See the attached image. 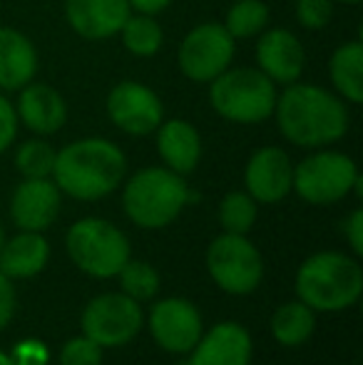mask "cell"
<instances>
[{
	"instance_id": "cell-1",
	"label": "cell",
	"mask_w": 363,
	"mask_h": 365,
	"mask_svg": "<svg viewBox=\"0 0 363 365\" xmlns=\"http://www.w3.org/2000/svg\"><path fill=\"white\" fill-rule=\"evenodd\" d=\"M276 120L281 135L299 147H324L341 140L349 130V112L331 92L314 85L291 82L276 97Z\"/></svg>"
},
{
	"instance_id": "cell-2",
	"label": "cell",
	"mask_w": 363,
	"mask_h": 365,
	"mask_svg": "<svg viewBox=\"0 0 363 365\" xmlns=\"http://www.w3.org/2000/svg\"><path fill=\"white\" fill-rule=\"evenodd\" d=\"M127 159L122 149L107 140H80L55 154L53 177L60 192L80 202L107 197L122 184Z\"/></svg>"
},
{
	"instance_id": "cell-3",
	"label": "cell",
	"mask_w": 363,
	"mask_h": 365,
	"mask_svg": "<svg viewBox=\"0 0 363 365\" xmlns=\"http://www.w3.org/2000/svg\"><path fill=\"white\" fill-rule=\"evenodd\" d=\"M363 291L359 261L339 251H321L301 264L296 293L311 311H344L354 306Z\"/></svg>"
},
{
	"instance_id": "cell-4",
	"label": "cell",
	"mask_w": 363,
	"mask_h": 365,
	"mask_svg": "<svg viewBox=\"0 0 363 365\" xmlns=\"http://www.w3.org/2000/svg\"><path fill=\"white\" fill-rule=\"evenodd\" d=\"M189 199V189L182 174L165 167H150L137 172L125 187L127 217L142 229H162L172 224Z\"/></svg>"
},
{
	"instance_id": "cell-5",
	"label": "cell",
	"mask_w": 363,
	"mask_h": 365,
	"mask_svg": "<svg viewBox=\"0 0 363 365\" xmlns=\"http://www.w3.org/2000/svg\"><path fill=\"white\" fill-rule=\"evenodd\" d=\"M212 105L224 120L239 125H257L274 112L276 90L262 70H224L212 80Z\"/></svg>"
},
{
	"instance_id": "cell-6",
	"label": "cell",
	"mask_w": 363,
	"mask_h": 365,
	"mask_svg": "<svg viewBox=\"0 0 363 365\" xmlns=\"http://www.w3.org/2000/svg\"><path fill=\"white\" fill-rule=\"evenodd\" d=\"M68 254L80 271L95 279H112L130 261V241L105 219H80L68 231Z\"/></svg>"
},
{
	"instance_id": "cell-7",
	"label": "cell",
	"mask_w": 363,
	"mask_h": 365,
	"mask_svg": "<svg viewBox=\"0 0 363 365\" xmlns=\"http://www.w3.org/2000/svg\"><path fill=\"white\" fill-rule=\"evenodd\" d=\"M207 269L214 284L232 296L257 291L264 279V261L257 246L239 234H222L207 251Z\"/></svg>"
},
{
	"instance_id": "cell-8",
	"label": "cell",
	"mask_w": 363,
	"mask_h": 365,
	"mask_svg": "<svg viewBox=\"0 0 363 365\" xmlns=\"http://www.w3.org/2000/svg\"><path fill=\"white\" fill-rule=\"evenodd\" d=\"M361 182L356 162L339 152H319L294 169L291 187L309 204H334Z\"/></svg>"
},
{
	"instance_id": "cell-9",
	"label": "cell",
	"mask_w": 363,
	"mask_h": 365,
	"mask_svg": "<svg viewBox=\"0 0 363 365\" xmlns=\"http://www.w3.org/2000/svg\"><path fill=\"white\" fill-rule=\"evenodd\" d=\"M142 328L140 301L125 293H102L83 311V333L100 348L130 343Z\"/></svg>"
},
{
	"instance_id": "cell-10",
	"label": "cell",
	"mask_w": 363,
	"mask_h": 365,
	"mask_svg": "<svg viewBox=\"0 0 363 365\" xmlns=\"http://www.w3.org/2000/svg\"><path fill=\"white\" fill-rule=\"evenodd\" d=\"M234 38L219 23L197 25L180 45V68L194 82H212L229 68Z\"/></svg>"
},
{
	"instance_id": "cell-11",
	"label": "cell",
	"mask_w": 363,
	"mask_h": 365,
	"mask_svg": "<svg viewBox=\"0 0 363 365\" xmlns=\"http://www.w3.org/2000/svg\"><path fill=\"white\" fill-rule=\"evenodd\" d=\"M150 331L165 351L189 353L202 338V316L184 298H165L150 311Z\"/></svg>"
},
{
	"instance_id": "cell-12",
	"label": "cell",
	"mask_w": 363,
	"mask_h": 365,
	"mask_svg": "<svg viewBox=\"0 0 363 365\" xmlns=\"http://www.w3.org/2000/svg\"><path fill=\"white\" fill-rule=\"evenodd\" d=\"M107 115L130 135H150L162 125V102L140 82H120L107 97Z\"/></svg>"
},
{
	"instance_id": "cell-13",
	"label": "cell",
	"mask_w": 363,
	"mask_h": 365,
	"mask_svg": "<svg viewBox=\"0 0 363 365\" xmlns=\"http://www.w3.org/2000/svg\"><path fill=\"white\" fill-rule=\"evenodd\" d=\"M252 363V336L244 326L232 321L217 323L202 333L189 351L187 365H249Z\"/></svg>"
},
{
	"instance_id": "cell-14",
	"label": "cell",
	"mask_w": 363,
	"mask_h": 365,
	"mask_svg": "<svg viewBox=\"0 0 363 365\" xmlns=\"http://www.w3.org/2000/svg\"><path fill=\"white\" fill-rule=\"evenodd\" d=\"M244 179H247V192L254 202L276 204L291 192L294 167H291L284 149L264 147L249 159Z\"/></svg>"
},
{
	"instance_id": "cell-15",
	"label": "cell",
	"mask_w": 363,
	"mask_h": 365,
	"mask_svg": "<svg viewBox=\"0 0 363 365\" xmlns=\"http://www.w3.org/2000/svg\"><path fill=\"white\" fill-rule=\"evenodd\" d=\"M60 189L55 182L45 179H25L13 194L10 214L23 231H43L58 219Z\"/></svg>"
},
{
	"instance_id": "cell-16",
	"label": "cell",
	"mask_w": 363,
	"mask_h": 365,
	"mask_svg": "<svg viewBox=\"0 0 363 365\" xmlns=\"http://www.w3.org/2000/svg\"><path fill=\"white\" fill-rule=\"evenodd\" d=\"M65 15L78 35L88 40H102L120 33L130 18V3L127 0H68Z\"/></svg>"
},
{
	"instance_id": "cell-17",
	"label": "cell",
	"mask_w": 363,
	"mask_h": 365,
	"mask_svg": "<svg viewBox=\"0 0 363 365\" xmlns=\"http://www.w3.org/2000/svg\"><path fill=\"white\" fill-rule=\"evenodd\" d=\"M257 63L272 82L291 85L304 73V48L289 30H269L257 45Z\"/></svg>"
},
{
	"instance_id": "cell-18",
	"label": "cell",
	"mask_w": 363,
	"mask_h": 365,
	"mask_svg": "<svg viewBox=\"0 0 363 365\" xmlns=\"http://www.w3.org/2000/svg\"><path fill=\"white\" fill-rule=\"evenodd\" d=\"M15 115L25 122L28 130L38 135H53L68 120V107L58 90L35 82V85H25Z\"/></svg>"
},
{
	"instance_id": "cell-19",
	"label": "cell",
	"mask_w": 363,
	"mask_h": 365,
	"mask_svg": "<svg viewBox=\"0 0 363 365\" xmlns=\"http://www.w3.org/2000/svg\"><path fill=\"white\" fill-rule=\"evenodd\" d=\"M38 55L23 33L10 28H0V87L20 90L35 77Z\"/></svg>"
},
{
	"instance_id": "cell-20",
	"label": "cell",
	"mask_w": 363,
	"mask_h": 365,
	"mask_svg": "<svg viewBox=\"0 0 363 365\" xmlns=\"http://www.w3.org/2000/svg\"><path fill=\"white\" fill-rule=\"evenodd\" d=\"M50 246L40 231H23L0 249V271L8 279H33L45 269Z\"/></svg>"
},
{
	"instance_id": "cell-21",
	"label": "cell",
	"mask_w": 363,
	"mask_h": 365,
	"mask_svg": "<svg viewBox=\"0 0 363 365\" xmlns=\"http://www.w3.org/2000/svg\"><path fill=\"white\" fill-rule=\"evenodd\" d=\"M157 149H160V157L165 159L167 169H172L175 174H189L194 172L199 157H202V140L189 122L172 120L160 127Z\"/></svg>"
},
{
	"instance_id": "cell-22",
	"label": "cell",
	"mask_w": 363,
	"mask_h": 365,
	"mask_svg": "<svg viewBox=\"0 0 363 365\" xmlns=\"http://www.w3.org/2000/svg\"><path fill=\"white\" fill-rule=\"evenodd\" d=\"M331 80L349 102H363V45L359 40L341 45L334 53Z\"/></svg>"
},
{
	"instance_id": "cell-23",
	"label": "cell",
	"mask_w": 363,
	"mask_h": 365,
	"mask_svg": "<svg viewBox=\"0 0 363 365\" xmlns=\"http://www.w3.org/2000/svg\"><path fill=\"white\" fill-rule=\"evenodd\" d=\"M316 328V318L306 303L294 301V303H284L281 308H276L274 318H272V333L281 346H301L311 338Z\"/></svg>"
},
{
	"instance_id": "cell-24",
	"label": "cell",
	"mask_w": 363,
	"mask_h": 365,
	"mask_svg": "<svg viewBox=\"0 0 363 365\" xmlns=\"http://www.w3.org/2000/svg\"><path fill=\"white\" fill-rule=\"evenodd\" d=\"M122 38H125V48L132 55L140 58H150L160 50L162 45V28L152 15H137V18H127L122 25Z\"/></svg>"
},
{
	"instance_id": "cell-25",
	"label": "cell",
	"mask_w": 363,
	"mask_h": 365,
	"mask_svg": "<svg viewBox=\"0 0 363 365\" xmlns=\"http://www.w3.org/2000/svg\"><path fill=\"white\" fill-rule=\"evenodd\" d=\"M269 20V8L262 0H237L227 13V33L237 38H252V35L262 33L264 25Z\"/></svg>"
},
{
	"instance_id": "cell-26",
	"label": "cell",
	"mask_w": 363,
	"mask_h": 365,
	"mask_svg": "<svg viewBox=\"0 0 363 365\" xmlns=\"http://www.w3.org/2000/svg\"><path fill=\"white\" fill-rule=\"evenodd\" d=\"M257 221V204L249 194L232 192L222 199L219 204V224H222L224 234H239L247 236V231Z\"/></svg>"
},
{
	"instance_id": "cell-27",
	"label": "cell",
	"mask_w": 363,
	"mask_h": 365,
	"mask_svg": "<svg viewBox=\"0 0 363 365\" xmlns=\"http://www.w3.org/2000/svg\"><path fill=\"white\" fill-rule=\"evenodd\" d=\"M117 276H120L122 293L135 301H150L160 291V274L155 271V266L145 261H127Z\"/></svg>"
},
{
	"instance_id": "cell-28",
	"label": "cell",
	"mask_w": 363,
	"mask_h": 365,
	"mask_svg": "<svg viewBox=\"0 0 363 365\" xmlns=\"http://www.w3.org/2000/svg\"><path fill=\"white\" fill-rule=\"evenodd\" d=\"M15 167L25 179L50 177L55 167V149L40 140H28L15 154Z\"/></svg>"
},
{
	"instance_id": "cell-29",
	"label": "cell",
	"mask_w": 363,
	"mask_h": 365,
	"mask_svg": "<svg viewBox=\"0 0 363 365\" xmlns=\"http://www.w3.org/2000/svg\"><path fill=\"white\" fill-rule=\"evenodd\" d=\"M60 365H102V348L88 336L73 338L63 346Z\"/></svg>"
},
{
	"instance_id": "cell-30",
	"label": "cell",
	"mask_w": 363,
	"mask_h": 365,
	"mask_svg": "<svg viewBox=\"0 0 363 365\" xmlns=\"http://www.w3.org/2000/svg\"><path fill=\"white\" fill-rule=\"evenodd\" d=\"M331 13H334L331 0H299L296 3V18L309 30H319L324 25H329Z\"/></svg>"
},
{
	"instance_id": "cell-31",
	"label": "cell",
	"mask_w": 363,
	"mask_h": 365,
	"mask_svg": "<svg viewBox=\"0 0 363 365\" xmlns=\"http://www.w3.org/2000/svg\"><path fill=\"white\" fill-rule=\"evenodd\" d=\"M15 132H18V115H15L13 105L0 95V154L15 140Z\"/></svg>"
},
{
	"instance_id": "cell-32",
	"label": "cell",
	"mask_w": 363,
	"mask_h": 365,
	"mask_svg": "<svg viewBox=\"0 0 363 365\" xmlns=\"http://www.w3.org/2000/svg\"><path fill=\"white\" fill-rule=\"evenodd\" d=\"M13 365H45L48 363V348L38 341H25L15 348V358H10Z\"/></svg>"
},
{
	"instance_id": "cell-33",
	"label": "cell",
	"mask_w": 363,
	"mask_h": 365,
	"mask_svg": "<svg viewBox=\"0 0 363 365\" xmlns=\"http://www.w3.org/2000/svg\"><path fill=\"white\" fill-rule=\"evenodd\" d=\"M15 313V289L8 276L0 271V331L10 323Z\"/></svg>"
},
{
	"instance_id": "cell-34",
	"label": "cell",
	"mask_w": 363,
	"mask_h": 365,
	"mask_svg": "<svg viewBox=\"0 0 363 365\" xmlns=\"http://www.w3.org/2000/svg\"><path fill=\"white\" fill-rule=\"evenodd\" d=\"M344 231H346V239H349L351 249H354V254L361 256L363 254V212L361 209H356V212L351 214Z\"/></svg>"
},
{
	"instance_id": "cell-35",
	"label": "cell",
	"mask_w": 363,
	"mask_h": 365,
	"mask_svg": "<svg viewBox=\"0 0 363 365\" xmlns=\"http://www.w3.org/2000/svg\"><path fill=\"white\" fill-rule=\"evenodd\" d=\"M127 3H130V8L140 10L142 15H155L160 10H165L172 0H127Z\"/></svg>"
},
{
	"instance_id": "cell-36",
	"label": "cell",
	"mask_w": 363,
	"mask_h": 365,
	"mask_svg": "<svg viewBox=\"0 0 363 365\" xmlns=\"http://www.w3.org/2000/svg\"><path fill=\"white\" fill-rule=\"evenodd\" d=\"M0 365H13V363H10V358L5 356V353H0Z\"/></svg>"
},
{
	"instance_id": "cell-37",
	"label": "cell",
	"mask_w": 363,
	"mask_h": 365,
	"mask_svg": "<svg viewBox=\"0 0 363 365\" xmlns=\"http://www.w3.org/2000/svg\"><path fill=\"white\" fill-rule=\"evenodd\" d=\"M3 244H5V239H3V226H0V249H3Z\"/></svg>"
},
{
	"instance_id": "cell-38",
	"label": "cell",
	"mask_w": 363,
	"mask_h": 365,
	"mask_svg": "<svg viewBox=\"0 0 363 365\" xmlns=\"http://www.w3.org/2000/svg\"><path fill=\"white\" fill-rule=\"evenodd\" d=\"M341 3H349V5H356V3H361V0H341Z\"/></svg>"
}]
</instances>
